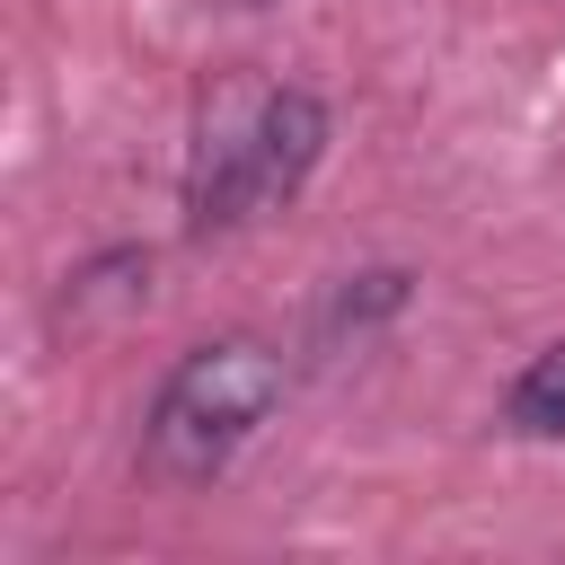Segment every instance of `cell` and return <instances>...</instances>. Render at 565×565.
<instances>
[{"label":"cell","instance_id":"1","mask_svg":"<svg viewBox=\"0 0 565 565\" xmlns=\"http://www.w3.org/2000/svg\"><path fill=\"white\" fill-rule=\"evenodd\" d=\"M327 141H335V106L309 79H256V71L212 79L185 124L177 230L194 247H212V238H238V230L291 212L309 194V177L327 168Z\"/></svg>","mask_w":565,"mask_h":565},{"label":"cell","instance_id":"6","mask_svg":"<svg viewBox=\"0 0 565 565\" xmlns=\"http://www.w3.org/2000/svg\"><path fill=\"white\" fill-rule=\"evenodd\" d=\"M221 9H274V0H221Z\"/></svg>","mask_w":565,"mask_h":565},{"label":"cell","instance_id":"4","mask_svg":"<svg viewBox=\"0 0 565 565\" xmlns=\"http://www.w3.org/2000/svg\"><path fill=\"white\" fill-rule=\"evenodd\" d=\"M150 274L159 256L141 238H115L79 265H62V291H53V327H97V318H124V309H150Z\"/></svg>","mask_w":565,"mask_h":565},{"label":"cell","instance_id":"5","mask_svg":"<svg viewBox=\"0 0 565 565\" xmlns=\"http://www.w3.org/2000/svg\"><path fill=\"white\" fill-rule=\"evenodd\" d=\"M503 433L521 441H565V344H539L503 380Z\"/></svg>","mask_w":565,"mask_h":565},{"label":"cell","instance_id":"3","mask_svg":"<svg viewBox=\"0 0 565 565\" xmlns=\"http://www.w3.org/2000/svg\"><path fill=\"white\" fill-rule=\"evenodd\" d=\"M406 309H415V274L406 265H353V274H335L318 291V309H309V362H344V353L380 344Z\"/></svg>","mask_w":565,"mask_h":565},{"label":"cell","instance_id":"2","mask_svg":"<svg viewBox=\"0 0 565 565\" xmlns=\"http://www.w3.org/2000/svg\"><path fill=\"white\" fill-rule=\"evenodd\" d=\"M282 397H291V353L256 327H221L159 371L132 468L168 494H203L247 459V441L282 415Z\"/></svg>","mask_w":565,"mask_h":565}]
</instances>
